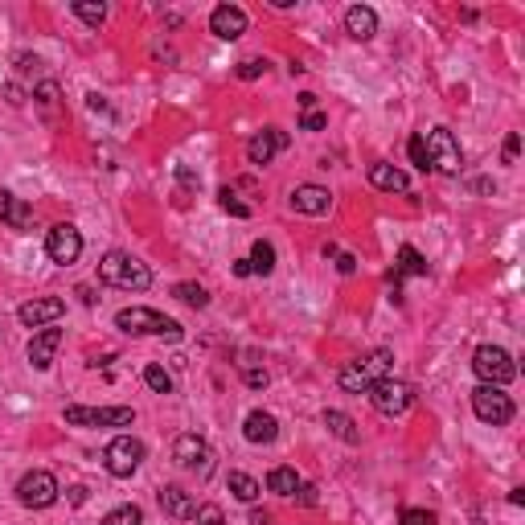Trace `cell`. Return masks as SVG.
<instances>
[{
  "label": "cell",
  "instance_id": "cell-1",
  "mask_svg": "<svg viewBox=\"0 0 525 525\" xmlns=\"http://www.w3.org/2000/svg\"><path fill=\"white\" fill-rule=\"evenodd\" d=\"M99 279L120 287V292H148L152 287V271L136 255H128V250H107L99 258Z\"/></svg>",
  "mask_w": 525,
  "mask_h": 525
},
{
  "label": "cell",
  "instance_id": "cell-2",
  "mask_svg": "<svg viewBox=\"0 0 525 525\" xmlns=\"http://www.w3.org/2000/svg\"><path fill=\"white\" fill-rule=\"evenodd\" d=\"M115 328H123L128 336H164V341H181V333H185L172 316H164V312H156V308H140V304L115 312Z\"/></svg>",
  "mask_w": 525,
  "mask_h": 525
},
{
  "label": "cell",
  "instance_id": "cell-3",
  "mask_svg": "<svg viewBox=\"0 0 525 525\" xmlns=\"http://www.w3.org/2000/svg\"><path fill=\"white\" fill-rule=\"evenodd\" d=\"M390 370H394V354H390V349H374V354H365V357H357V362L345 365L341 390H349V394H365L374 382L390 378Z\"/></svg>",
  "mask_w": 525,
  "mask_h": 525
},
{
  "label": "cell",
  "instance_id": "cell-4",
  "mask_svg": "<svg viewBox=\"0 0 525 525\" xmlns=\"http://www.w3.org/2000/svg\"><path fill=\"white\" fill-rule=\"evenodd\" d=\"M472 374L481 378V386H501L505 390L509 382L517 378V365H513V357L501 349V345H481L472 354Z\"/></svg>",
  "mask_w": 525,
  "mask_h": 525
},
{
  "label": "cell",
  "instance_id": "cell-5",
  "mask_svg": "<svg viewBox=\"0 0 525 525\" xmlns=\"http://www.w3.org/2000/svg\"><path fill=\"white\" fill-rule=\"evenodd\" d=\"M423 144H427V160L435 172H448V177H460V169H464V152H460L456 136H452L448 128H431L427 136H423Z\"/></svg>",
  "mask_w": 525,
  "mask_h": 525
},
{
  "label": "cell",
  "instance_id": "cell-6",
  "mask_svg": "<svg viewBox=\"0 0 525 525\" xmlns=\"http://www.w3.org/2000/svg\"><path fill=\"white\" fill-rule=\"evenodd\" d=\"M62 419L70 427H131L136 411L131 406H66Z\"/></svg>",
  "mask_w": 525,
  "mask_h": 525
},
{
  "label": "cell",
  "instance_id": "cell-7",
  "mask_svg": "<svg viewBox=\"0 0 525 525\" xmlns=\"http://www.w3.org/2000/svg\"><path fill=\"white\" fill-rule=\"evenodd\" d=\"M144 456H148V448L136 440V435H115L103 452V464H107V472L123 481V476H131L140 464H144Z\"/></svg>",
  "mask_w": 525,
  "mask_h": 525
},
{
  "label": "cell",
  "instance_id": "cell-8",
  "mask_svg": "<svg viewBox=\"0 0 525 525\" xmlns=\"http://www.w3.org/2000/svg\"><path fill=\"white\" fill-rule=\"evenodd\" d=\"M365 394H370L374 411L386 414V419H394V414H406V411H411V403H414V390L406 386V382H398V378L374 382V386L365 390Z\"/></svg>",
  "mask_w": 525,
  "mask_h": 525
},
{
  "label": "cell",
  "instance_id": "cell-9",
  "mask_svg": "<svg viewBox=\"0 0 525 525\" xmlns=\"http://www.w3.org/2000/svg\"><path fill=\"white\" fill-rule=\"evenodd\" d=\"M472 411H476V419L489 423V427H505V423L513 419V398H509L501 386H476Z\"/></svg>",
  "mask_w": 525,
  "mask_h": 525
},
{
  "label": "cell",
  "instance_id": "cell-10",
  "mask_svg": "<svg viewBox=\"0 0 525 525\" xmlns=\"http://www.w3.org/2000/svg\"><path fill=\"white\" fill-rule=\"evenodd\" d=\"M17 501L25 509H50L53 501H58V481H53L50 472H42V468H37V472H25L17 481Z\"/></svg>",
  "mask_w": 525,
  "mask_h": 525
},
{
  "label": "cell",
  "instance_id": "cell-11",
  "mask_svg": "<svg viewBox=\"0 0 525 525\" xmlns=\"http://www.w3.org/2000/svg\"><path fill=\"white\" fill-rule=\"evenodd\" d=\"M172 460L185 468V472H198V476H209L214 472V452L201 435H181V440L172 443Z\"/></svg>",
  "mask_w": 525,
  "mask_h": 525
},
{
  "label": "cell",
  "instance_id": "cell-12",
  "mask_svg": "<svg viewBox=\"0 0 525 525\" xmlns=\"http://www.w3.org/2000/svg\"><path fill=\"white\" fill-rule=\"evenodd\" d=\"M45 255H50L58 267L78 263V255H83V234H78V226H70V222L53 226V230L45 234Z\"/></svg>",
  "mask_w": 525,
  "mask_h": 525
},
{
  "label": "cell",
  "instance_id": "cell-13",
  "mask_svg": "<svg viewBox=\"0 0 525 525\" xmlns=\"http://www.w3.org/2000/svg\"><path fill=\"white\" fill-rule=\"evenodd\" d=\"M62 312H66V300H62V296H37V300L21 304L17 320L25 328H50L53 320H62Z\"/></svg>",
  "mask_w": 525,
  "mask_h": 525
},
{
  "label": "cell",
  "instance_id": "cell-14",
  "mask_svg": "<svg viewBox=\"0 0 525 525\" xmlns=\"http://www.w3.org/2000/svg\"><path fill=\"white\" fill-rule=\"evenodd\" d=\"M287 148V131H279V128H263V131H255L250 136V144H247V160L250 164H271L276 160V152H284Z\"/></svg>",
  "mask_w": 525,
  "mask_h": 525
},
{
  "label": "cell",
  "instance_id": "cell-15",
  "mask_svg": "<svg viewBox=\"0 0 525 525\" xmlns=\"http://www.w3.org/2000/svg\"><path fill=\"white\" fill-rule=\"evenodd\" d=\"M247 13L238 9V5H218L214 13H209V29H214L222 42H238L242 34H247Z\"/></svg>",
  "mask_w": 525,
  "mask_h": 525
},
{
  "label": "cell",
  "instance_id": "cell-16",
  "mask_svg": "<svg viewBox=\"0 0 525 525\" xmlns=\"http://www.w3.org/2000/svg\"><path fill=\"white\" fill-rule=\"evenodd\" d=\"M292 209L296 214L320 218V214L333 209V193H328L325 185H300V190H292Z\"/></svg>",
  "mask_w": 525,
  "mask_h": 525
},
{
  "label": "cell",
  "instance_id": "cell-17",
  "mask_svg": "<svg viewBox=\"0 0 525 525\" xmlns=\"http://www.w3.org/2000/svg\"><path fill=\"white\" fill-rule=\"evenodd\" d=\"M242 435H247V443H255V448H267V443L279 440V423L276 414L267 411H250L247 423H242Z\"/></svg>",
  "mask_w": 525,
  "mask_h": 525
},
{
  "label": "cell",
  "instance_id": "cell-18",
  "mask_svg": "<svg viewBox=\"0 0 525 525\" xmlns=\"http://www.w3.org/2000/svg\"><path fill=\"white\" fill-rule=\"evenodd\" d=\"M156 497H160L164 513L177 517V521H193V513H198V501H193V492H185L181 484H164Z\"/></svg>",
  "mask_w": 525,
  "mask_h": 525
},
{
  "label": "cell",
  "instance_id": "cell-19",
  "mask_svg": "<svg viewBox=\"0 0 525 525\" xmlns=\"http://www.w3.org/2000/svg\"><path fill=\"white\" fill-rule=\"evenodd\" d=\"M58 345H62V328H42V333L29 341V365H34V370H50L53 357H58Z\"/></svg>",
  "mask_w": 525,
  "mask_h": 525
},
{
  "label": "cell",
  "instance_id": "cell-20",
  "mask_svg": "<svg viewBox=\"0 0 525 525\" xmlns=\"http://www.w3.org/2000/svg\"><path fill=\"white\" fill-rule=\"evenodd\" d=\"M0 222L9 230H34V206L21 201L17 193H0Z\"/></svg>",
  "mask_w": 525,
  "mask_h": 525
},
{
  "label": "cell",
  "instance_id": "cell-21",
  "mask_svg": "<svg viewBox=\"0 0 525 525\" xmlns=\"http://www.w3.org/2000/svg\"><path fill=\"white\" fill-rule=\"evenodd\" d=\"M370 185L382 193H406L411 190V177H406L398 164H386V160H374L370 164Z\"/></svg>",
  "mask_w": 525,
  "mask_h": 525
},
{
  "label": "cell",
  "instance_id": "cell-22",
  "mask_svg": "<svg viewBox=\"0 0 525 525\" xmlns=\"http://www.w3.org/2000/svg\"><path fill=\"white\" fill-rule=\"evenodd\" d=\"M345 34L354 37V42H370L378 34V13L370 5H354V9L345 13Z\"/></svg>",
  "mask_w": 525,
  "mask_h": 525
},
{
  "label": "cell",
  "instance_id": "cell-23",
  "mask_svg": "<svg viewBox=\"0 0 525 525\" xmlns=\"http://www.w3.org/2000/svg\"><path fill=\"white\" fill-rule=\"evenodd\" d=\"M406 276H427V258L419 255L414 247H398V263H394V271H390V287H394V296H398V284H403Z\"/></svg>",
  "mask_w": 525,
  "mask_h": 525
},
{
  "label": "cell",
  "instance_id": "cell-24",
  "mask_svg": "<svg viewBox=\"0 0 525 525\" xmlns=\"http://www.w3.org/2000/svg\"><path fill=\"white\" fill-rule=\"evenodd\" d=\"M325 427L333 431L341 443H362V431H357V423L345 411H325Z\"/></svg>",
  "mask_w": 525,
  "mask_h": 525
},
{
  "label": "cell",
  "instance_id": "cell-25",
  "mask_svg": "<svg viewBox=\"0 0 525 525\" xmlns=\"http://www.w3.org/2000/svg\"><path fill=\"white\" fill-rule=\"evenodd\" d=\"M250 276H271V271H276V247H271V242H263L258 238L255 247H250Z\"/></svg>",
  "mask_w": 525,
  "mask_h": 525
},
{
  "label": "cell",
  "instance_id": "cell-26",
  "mask_svg": "<svg viewBox=\"0 0 525 525\" xmlns=\"http://www.w3.org/2000/svg\"><path fill=\"white\" fill-rule=\"evenodd\" d=\"M267 489L279 492V497H292V492L300 489V476H296L292 468H271V472H267Z\"/></svg>",
  "mask_w": 525,
  "mask_h": 525
},
{
  "label": "cell",
  "instance_id": "cell-27",
  "mask_svg": "<svg viewBox=\"0 0 525 525\" xmlns=\"http://www.w3.org/2000/svg\"><path fill=\"white\" fill-rule=\"evenodd\" d=\"M70 13H74L78 21H86L91 29H99L107 21V5H86V0H74V5H70Z\"/></svg>",
  "mask_w": 525,
  "mask_h": 525
},
{
  "label": "cell",
  "instance_id": "cell-28",
  "mask_svg": "<svg viewBox=\"0 0 525 525\" xmlns=\"http://www.w3.org/2000/svg\"><path fill=\"white\" fill-rule=\"evenodd\" d=\"M230 492H234L238 501H247V505H250V501H258V492H263V489H258L255 476H247V472H230Z\"/></svg>",
  "mask_w": 525,
  "mask_h": 525
},
{
  "label": "cell",
  "instance_id": "cell-29",
  "mask_svg": "<svg viewBox=\"0 0 525 525\" xmlns=\"http://www.w3.org/2000/svg\"><path fill=\"white\" fill-rule=\"evenodd\" d=\"M172 296H177L181 304H190V308H206V304H209V292L201 284H177V287H172Z\"/></svg>",
  "mask_w": 525,
  "mask_h": 525
},
{
  "label": "cell",
  "instance_id": "cell-30",
  "mask_svg": "<svg viewBox=\"0 0 525 525\" xmlns=\"http://www.w3.org/2000/svg\"><path fill=\"white\" fill-rule=\"evenodd\" d=\"M144 382H148V390H156V394H172V374L164 370V365H148Z\"/></svg>",
  "mask_w": 525,
  "mask_h": 525
},
{
  "label": "cell",
  "instance_id": "cell-31",
  "mask_svg": "<svg viewBox=\"0 0 525 525\" xmlns=\"http://www.w3.org/2000/svg\"><path fill=\"white\" fill-rule=\"evenodd\" d=\"M103 525H144V513H140L136 505H120L103 517Z\"/></svg>",
  "mask_w": 525,
  "mask_h": 525
},
{
  "label": "cell",
  "instance_id": "cell-32",
  "mask_svg": "<svg viewBox=\"0 0 525 525\" xmlns=\"http://www.w3.org/2000/svg\"><path fill=\"white\" fill-rule=\"evenodd\" d=\"M218 206H222L226 214H234V218H250V206H247V201H238V193H234V190L218 193Z\"/></svg>",
  "mask_w": 525,
  "mask_h": 525
},
{
  "label": "cell",
  "instance_id": "cell-33",
  "mask_svg": "<svg viewBox=\"0 0 525 525\" xmlns=\"http://www.w3.org/2000/svg\"><path fill=\"white\" fill-rule=\"evenodd\" d=\"M406 152H411L414 169H423V172L431 169V160H427V144H423V131H414V136H411V144H406Z\"/></svg>",
  "mask_w": 525,
  "mask_h": 525
},
{
  "label": "cell",
  "instance_id": "cell-34",
  "mask_svg": "<svg viewBox=\"0 0 525 525\" xmlns=\"http://www.w3.org/2000/svg\"><path fill=\"white\" fill-rule=\"evenodd\" d=\"M193 521H198V525H226V517H222V509H218V505H198Z\"/></svg>",
  "mask_w": 525,
  "mask_h": 525
},
{
  "label": "cell",
  "instance_id": "cell-35",
  "mask_svg": "<svg viewBox=\"0 0 525 525\" xmlns=\"http://www.w3.org/2000/svg\"><path fill=\"white\" fill-rule=\"evenodd\" d=\"M258 74H267V62L263 58H247V62H238V78H258Z\"/></svg>",
  "mask_w": 525,
  "mask_h": 525
},
{
  "label": "cell",
  "instance_id": "cell-36",
  "mask_svg": "<svg viewBox=\"0 0 525 525\" xmlns=\"http://www.w3.org/2000/svg\"><path fill=\"white\" fill-rule=\"evenodd\" d=\"M398 521L403 525H435V513H427V509H403Z\"/></svg>",
  "mask_w": 525,
  "mask_h": 525
},
{
  "label": "cell",
  "instance_id": "cell-37",
  "mask_svg": "<svg viewBox=\"0 0 525 525\" xmlns=\"http://www.w3.org/2000/svg\"><path fill=\"white\" fill-rule=\"evenodd\" d=\"M34 95H37V103H42L45 112H53V103H58V83H42Z\"/></svg>",
  "mask_w": 525,
  "mask_h": 525
},
{
  "label": "cell",
  "instance_id": "cell-38",
  "mask_svg": "<svg viewBox=\"0 0 525 525\" xmlns=\"http://www.w3.org/2000/svg\"><path fill=\"white\" fill-rule=\"evenodd\" d=\"M325 128H328V115L325 112H304L300 131H325Z\"/></svg>",
  "mask_w": 525,
  "mask_h": 525
},
{
  "label": "cell",
  "instance_id": "cell-39",
  "mask_svg": "<svg viewBox=\"0 0 525 525\" xmlns=\"http://www.w3.org/2000/svg\"><path fill=\"white\" fill-rule=\"evenodd\" d=\"M292 497L300 501V505H308V509H312V505H316V501H320V489H316V484H300V489H296Z\"/></svg>",
  "mask_w": 525,
  "mask_h": 525
},
{
  "label": "cell",
  "instance_id": "cell-40",
  "mask_svg": "<svg viewBox=\"0 0 525 525\" xmlns=\"http://www.w3.org/2000/svg\"><path fill=\"white\" fill-rule=\"evenodd\" d=\"M242 378H247L250 390H267V370H247Z\"/></svg>",
  "mask_w": 525,
  "mask_h": 525
},
{
  "label": "cell",
  "instance_id": "cell-41",
  "mask_svg": "<svg viewBox=\"0 0 525 525\" xmlns=\"http://www.w3.org/2000/svg\"><path fill=\"white\" fill-rule=\"evenodd\" d=\"M336 271H341V276H354V271H357V258H354V255H341V250H336Z\"/></svg>",
  "mask_w": 525,
  "mask_h": 525
},
{
  "label": "cell",
  "instance_id": "cell-42",
  "mask_svg": "<svg viewBox=\"0 0 525 525\" xmlns=\"http://www.w3.org/2000/svg\"><path fill=\"white\" fill-rule=\"evenodd\" d=\"M517 152H521V140L509 136V140H505V164H513V160H517Z\"/></svg>",
  "mask_w": 525,
  "mask_h": 525
},
{
  "label": "cell",
  "instance_id": "cell-43",
  "mask_svg": "<svg viewBox=\"0 0 525 525\" xmlns=\"http://www.w3.org/2000/svg\"><path fill=\"white\" fill-rule=\"evenodd\" d=\"M300 112H316V95H312V91L300 95Z\"/></svg>",
  "mask_w": 525,
  "mask_h": 525
},
{
  "label": "cell",
  "instance_id": "cell-44",
  "mask_svg": "<svg viewBox=\"0 0 525 525\" xmlns=\"http://www.w3.org/2000/svg\"><path fill=\"white\" fill-rule=\"evenodd\" d=\"M250 525H271V513H263V509H255V513H250Z\"/></svg>",
  "mask_w": 525,
  "mask_h": 525
},
{
  "label": "cell",
  "instance_id": "cell-45",
  "mask_svg": "<svg viewBox=\"0 0 525 525\" xmlns=\"http://www.w3.org/2000/svg\"><path fill=\"white\" fill-rule=\"evenodd\" d=\"M234 276H242V279L250 276V263H247V258H238V263H234Z\"/></svg>",
  "mask_w": 525,
  "mask_h": 525
},
{
  "label": "cell",
  "instance_id": "cell-46",
  "mask_svg": "<svg viewBox=\"0 0 525 525\" xmlns=\"http://www.w3.org/2000/svg\"><path fill=\"white\" fill-rule=\"evenodd\" d=\"M509 505H525V489H513V492H509Z\"/></svg>",
  "mask_w": 525,
  "mask_h": 525
}]
</instances>
